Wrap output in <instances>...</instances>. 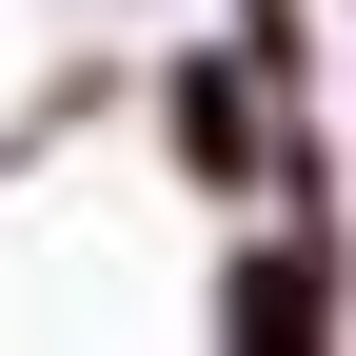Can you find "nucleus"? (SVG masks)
<instances>
[{"instance_id":"1","label":"nucleus","mask_w":356,"mask_h":356,"mask_svg":"<svg viewBox=\"0 0 356 356\" xmlns=\"http://www.w3.org/2000/svg\"><path fill=\"white\" fill-rule=\"evenodd\" d=\"M178 159H198V178H257V79H178Z\"/></svg>"},{"instance_id":"2","label":"nucleus","mask_w":356,"mask_h":356,"mask_svg":"<svg viewBox=\"0 0 356 356\" xmlns=\"http://www.w3.org/2000/svg\"><path fill=\"white\" fill-rule=\"evenodd\" d=\"M337 317V277H317V238H297V257H257V277H238V337H317Z\"/></svg>"}]
</instances>
